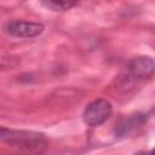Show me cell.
Here are the masks:
<instances>
[{
    "label": "cell",
    "mask_w": 155,
    "mask_h": 155,
    "mask_svg": "<svg viewBox=\"0 0 155 155\" xmlns=\"http://www.w3.org/2000/svg\"><path fill=\"white\" fill-rule=\"evenodd\" d=\"M0 139L15 155H42L46 150V137L41 132L1 127Z\"/></svg>",
    "instance_id": "1"
},
{
    "label": "cell",
    "mask_w": 155,
    "mask_h": 155,
    "mask_svg": "<svg viewBox=\"0 0 155 155\" xmlns=\"http://www.w3.org/2000/svg\"><path fill=\"white\" fill-rule=\"evenodd\" d=\"M111 113V103L108 99L97 98L85 107L82 111V120L90 127H98L110 117Z\"/></svg>",
    "instance_id": "2"
},
{
    "label": "cell",
    "mask_w": 155,
    "mask_h": 155,
    "mask_svg": "<svg viewBox=\"0 0 155 155\" xmlns=\"http://www.w3.org/2000/svg\"><path fill=\"white\" fill-rule=\"evenodd\" d=\"M45 25L39 22L31 21H22V19H11L5 23L4 33L13 38H23L30 39L39 36L44 33Z\"/></svg>",
    "instance_id": "3"
},
{
    "label": "cell",
    "mask_w": 155,
    "mask_h": 155,
    "mask_svg": "<svg viewBox=\"0 0 155 155\" xmlns=\"http://www.w3.org/2000/svg\"><path fill=\"white\" fill-rule=\"evenodd\" d=\"M127 75L136 80H145L155 74V61L149 56H137L128 61L126 65Z\"/></svg>",
    "instance_id": "4"
},
{
    "label": "cell",
    "mask_w": 155,
    "mask_h": 155,
    "mask_svg": "<svg viewBox=\"0 0 155 155\" xmlns=\"http://www.w3.org/2000/svg\"><path fill=\"white\" fill-rule=\"evenodd\" d=\"M149 119V115L145 113H136L127 116L121 117L114 127V134L117 138H124L128 136L131 132L136 131L137 128L142 127L147 120Z\"/></svg>",
    "instance_id": "5"
},
{
    "label": "cell",
    "mask_w": 155,
    "mask_h": 155,
    "mask_svg": "<svg viewBox=\"0 0 155 155\" xmlns=\"http://www.w3.org/2000/svg\"><path fill=\"white\" fill-rule=\"evenodd\" d=\"M40 5L51 11H68L74 6H78L76 1H40Z\"/></svg>",
    "instance_id": "6"
},
{
    "label": "cell",
    "mask_w": 155,
    "mask_h": 155,
    "mask_svg": "<svg viewBox=\"0 0 155 155\" xmlns=\"http://www.w3.org/2000/svg\"><path fill=\"white\" fill-rule=\"evenodd\" d=\"M134 155H155V148L150 149V150H140L134 153Z\"/></svg>",
    "instance_id": "7"
}]
</instances>
